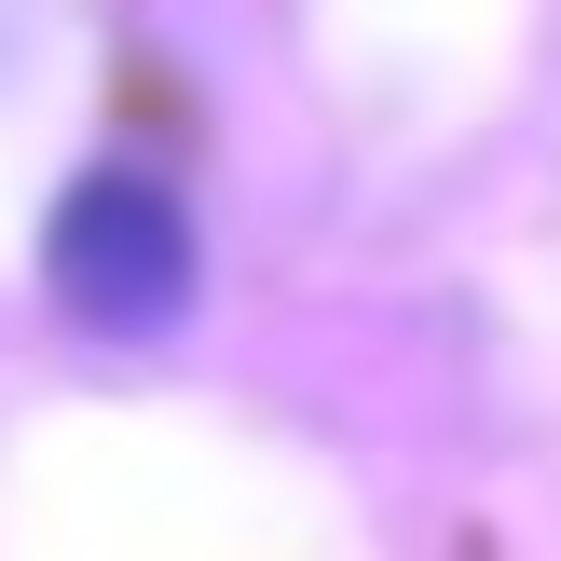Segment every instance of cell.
Returning a JSON list of instances; mask_svg holds the SVG:
<instances>
[{
    "mask_svg": "<svg viewBox=\"0 0 561 561\" xmlns=\"http://www.w3.org/2000/svg\"><path fill=\"white\" fill-rule=\"evenodd\" d=\"M192 274H206L192 206H179L164 179H137V164L69 179V206H55V233H42L55 316L96 329V343H151V329H179V316H192Z\"/></svg>",
    "mask_w": 561,
    "mask_h": 561,
    "instance_id": "1",
    "label": "cell"
}]
</instances>
